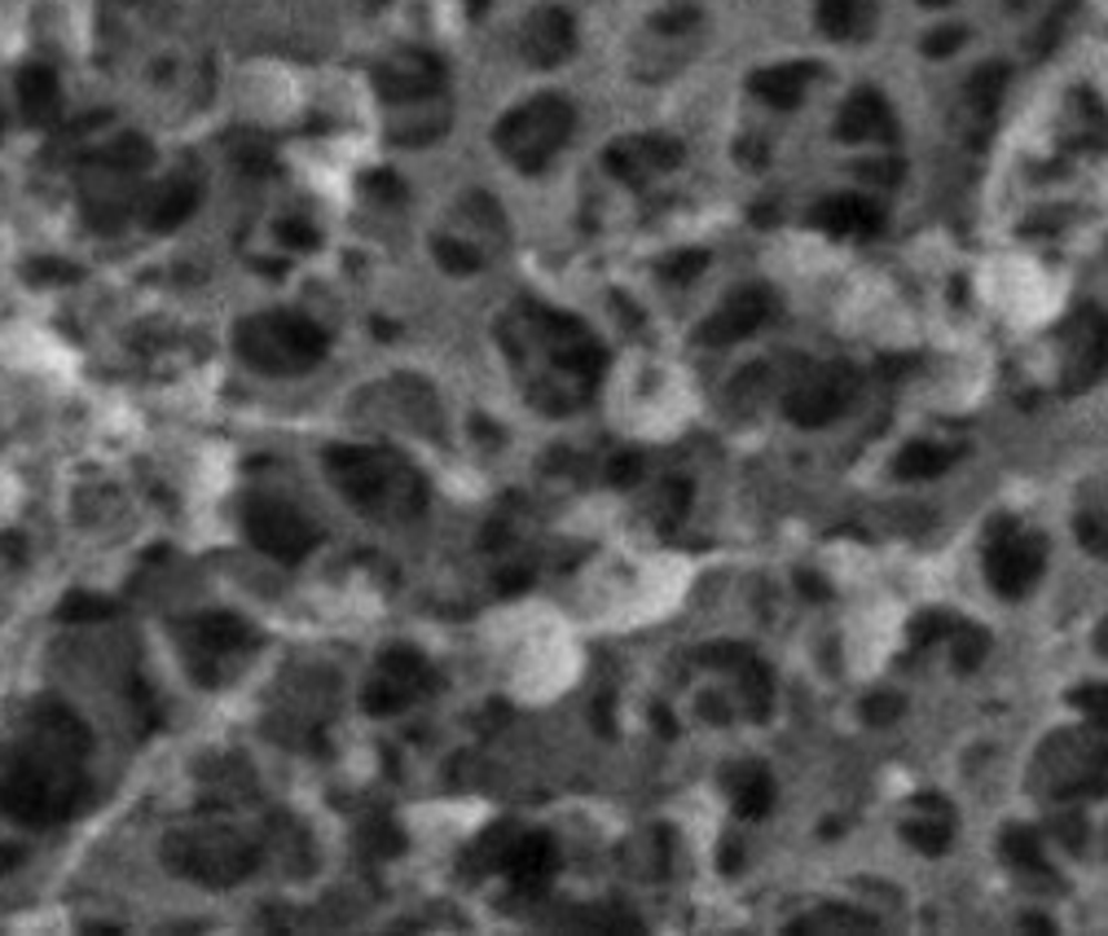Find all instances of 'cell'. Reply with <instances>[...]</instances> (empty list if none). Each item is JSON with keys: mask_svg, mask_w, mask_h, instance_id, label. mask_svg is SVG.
Here are the masks:
<instances>
[{"mask_svg": "<svg viewBox=\"0 0 1108 936\" xmlns=\"http://www.w3.org/2000/svg\"><path fill=\"white\" fill-rule=\"evenodd\" d=\"M651 721H655V730H664V734H678V725H673V716H669L664 708H655V712H651Z\"/></svg>", "mask_w": 1108, "mask_h": 936, "instance_id": "bcb514c9", "label": "cell"}, {"mask_svg": "<svg viewBox=\"0 0 1108 936\" xmlns=\"http://www.w3.org/2000/svg\"><path fill=\"white\" fill-rule=\"evenodd\" d=\"M1003 89H1007V67H998V62H989L982 67L973 80H968V98L982 106L985 115L998 106V98H1003Z\"/></svg>", "mask_w": 1108, "mask_h": 936, "instance_id": "484cf974", "label": "cell"}, {"mask_svg": "<svg viewBox=\"0 0 1108 936\" xmlns=\"http://www.w3.org/2000/svg\"><path fill=\"white\" fill-rule=\"evenodd\" d=\"M902 835H906L919 853H933V857L951 848V826H946V822H906Z\"/></svg>", "mask_w": 1108, "mask_h": 936, "instance_id": "83f0119b", "label": "cell"}, {"mask_svg": "<svg viewBox=\"0 0 1108 936\" xmlns=\"http://www.w3.org/2000/svg\"><path fill=\"white\" fill-rule=\"evenodd\" d=\"M190 638H194V647L199 651H207V655H230V651H243V647H255V629L238 620V615H199L194 624H190Z\"/></svg>", "mask_w": 1108, "mask_h": 936, "instance_id": "d6986e66", "label": "cell"}, {"mask_svg": "<svg viewBox=\"0 0 1108 936\" xmlns=\"http://www.w3.org/2000/svg\"><path fill=\"white\" fill-rule=\"evenodd\" d=\"M814 225H823L827 234H875L884 225V212L871 203V199H858V194H836V199H823L814 207Z\"/></svg>", "mask_w": 1108, "mask_h": 936, "instance_id": "e0dca14e", "label": "cell"}, {"mask_svg": "<svg viewBox=\"0 0 1108 936\" xmlns=\"http://www.w3.org/2000/svg\"><path fill=\"white\" fill-rule=\"evenodd\" d=\"M18 98H22V111L31 123H49L62 106V89H58V75L44 71V67H27L18 75Z\"/></svg>", "mask_w": 1108, "mask_h": 936, "instance_id": "44dd1931", "label": "cell"}, {"mask_svg": "<svg viewBox=\"0 0 1108 936\" xmlns=\"http://www.w3.org/2000/svg\"><path fill=\"white\" fill-rule=\"evenodd\" d=\"M638 475H642V462H638V454H616L612 484H638Z\"/></svg>", "mask_w": 1108, "mask_h": 936, "instance_id": "f35d334b", "label": "cell"}, {"mask_svg": "<svg viewBox=\"0 0 1108 936\" xmlns=\"http://www.w3.org/2000/svg\"><path fill=\"white\" fill-rule=\"evenodd\" d=\"M951 467V454L942 449V445H906L902 454H897V462L893 470L902 475V479H933V475H942V470Z\"/></svg>", "mask_w": 1108, "mask_h": 936, "instance_id": "cb8c5ba5", "label": "cell"}, {"mask_svg": "<svg viewBox=\"0 0 1108 936\" xmlns=\"http://www.w3.org/2000/svg\"><path fill=\"white\" fill-rule=\"evenodd\" d=\"M331 479L339 484V492L366 510V515H418L427 501V488L405 462H396L392 454H374V449H335L326 458Z\"/></svg>", "mask_w": 1108, "mask_h": 936, "instance_id": "7a4b0ae2", "label": "cell"}, {"mask_svg": "<svg viewBox=\"0 0 1108 936\" xmlns=\"http://www.w3.org/2000/svg\"><path fill=\"white\" fill-rule=\"evenodd\" d=\"M700 660H704V664H726V669L739 664V669H743V664L752 660V651H748V647H731V642H722V647H704V651H700Z\"/></svg>", "mask_w": 1108, "mask_h": 936, "instance_id": "8d00e7d4", "label": "cell"}, {"mask_svg": "<svg viewBox=\"0 0 1108 936\" xmlns=\"http://www.w3.org/2000/svg\"><path fill=\"white\" fill-rule=\"evenodd\" d=\"M1074 703H1078L1091 721L1108 725V686H1082V691H1074Z\"/></svg>", "mask_w": 1108, "mask_h": 936, "instance_id": "836d02e7", "label": "cell"}, {"mask_svg": "<svg viewBox=\"0 0 1108 936\" xmlns=\"http://www.w3.org/2000/svg\"><path fill=\"white\" fill-rule=\"evenodd\" d=\"M946 624H951L946 615H924V620L915 624V642H933V638H937V633H942Z\"/></svg>", "mask_w": 1108, "mask_h": 936, "instance_id": "7bdbcfd3", "label": "cell"}, {"mask_svg": "<svg viewBox=\"0 0 1108 936\" xmlns=\"http://www.w3.org/2000/svg\"><path fill=\"white\" fill-rule=\"evenodd\" d=\"M739 682H743V700H748V712L761 721L765 712H770V673L756 664V660H748L743 669H739Z\"/></svg>", "mask_w": 1108, "mask_h": 936, "instance_id": "4316f807", "label": "cell"}, {"mask_svg": "<svg viewBox=\"0 0 1108 936\" xmlns=\"http://www.w3.org/2000/svg\"><path fill=\"white\" fill-rule=\"evenodd\" d=\"M722 703H726L722 695H704V700H700V712H704L713 725H726V721H731V708H722Z\"/></svg>", "mask_w": 1108, "mask_h": 936, "instance_id": "60d3db41", "label": "cell"}, {"mask_svg": "<svg viewBox=\"0 0 1108 936\" xmlns=\"http://www.w3.org/2000/svg\"><path fill=\"white\" fill-rule=\"evenodd\" d=\"M234 348L246 365L264 374H304L326 356V335L308 317L264 313V317H246L234 330Z\"/></svg>", "mask_w": 1108, "mask_h": 936, "instance_id": "3957f363", "label": "cell"}, {"mask_svg": "<svg viewBox=\"0 0 1108 936\" xmlns=\"http://www.w3.org/2000/svg\"><path fill=\"white\" fill-rule=\"evenodd\" d=\"M678 163H682V145L669 141V136H638V141H629V145H612V150H608V167H612L620 181H629V185H638L647 167L669 172V167H678Z\"/></svg>", "mask_w": 1108, "mask_h": 936, "instance_id": "9a60e30c", "label": "cell"}, {"mask_svg": "<svg viewBox=\"0 0 1108 936\" xmlns=\"http://www.w3.org/2000/svg\"><path fill=\"white\" fill-rule=\"evenodd\" d=\"M485 4H489V0H467V9H471V13H480Z\"/></svg>", "mask_w": 1108, "mask_h": 936, "instance_id": "681fc988", "label": "cell"}, {"mask_svg": "<svg viewBox=\"0 0 1108 936\" xmlns=\"http://www.w3.org/2000/svg\"><path fill=\"white\" fill-rule=\"evenodd\" d=\"M951 647H955V664L959 669H977L989 638H985V629H959V633H951Z\"/></svg>", "mask_w": 1108, "mask_h": 936, "instance_id": "f1b7e54d", "label": "cell"}, {"mask_svg": "<svg viewBox=\"0 0 1108 936\" xmlns=\"http://www.w3.org/2000/svg\"><path fill=\"white\" fill-rule=\"evenodd\" d=\"M89 752V730L62 703H44L31 716L27 739L0 770V805L27 826H49L75 814L84 796L80 756Z\"/></svg>", "mask_w": 1108, "mask_h": 936, "instance_id": "6da1fadb", "label": "cell"}, {"mask_svg": "<svg viewBox=\"0 0 1108 936\" xmlns=\"http://www.w3.org/2000/svg\"><path fill=\"white\" fill-rule=\"evenodd\" d=\"M18 862H22V853H18V848H0V875H4L9 866H18Z\"/></svg>", "mask_w": 1108, "mask_h": 936, "instance_id": "c3c4849f", "label": "cell"}, {"mask_svg": "<svg viewBox=\"0 0 1108 936\" xmlns=\"http://www.w3.org/2000/svg\"><path fill=\"white\" fill-rule=\"evenodd\" d=\"M418 686H431L427 660H423L418 651H409V647H396V651H387V655L378 660V678L369 682L366 708L369 712H396V708L409 703V695H414Z\"/></svg>", "mask_w": 1108, "mask_h": 936, "instance_id": "30bf717a", "label": "cell"}, {"mask_svg": "<svg viewBox=\"0 0 1108 936\" xmlns=\"http://www.w3.org/2000/svg\"><path fill=\"white\" fill-rule=\"evenodd\" d=\"M111 611H115V607L102 602V598H93V593H71V598L58 607L62 620H106Z\"/></svg>", "mask_w": 1108, "mask_h": 936, "instance_id": "f546056e", "label": "cell"}, {"mask_svg": "<svg viewBox=\"0 0 1108 936\" xmlns=\"http://www.w3.org/2000/svg\"><path fill=\"white\" fill-rule=\"evenodd\" d=\"M866 176H875L880 185H893V181L902 176V163H897V159H888V163H866Z\"/></svg>", "mask_w": 1108, "mask_h": 936, "instance_id": "b9f144b4", "label": "cell"}, {"mask_svg": "<svg viewBox=\"0 0 1108 936\" xmlns=\"http://www.w3.org/2000/svg\"><path fill=\"white\" fill-rule=\"evenodd\" d=\"M862 712H866V721H871V725H888V721H897V716H902V700H897V695H871Z\"/></svg>", "mask_w": 1108, "mask_h": 936, "instance_id": "d590c367", "label": "cell"}, {"mask_svg": "<svg viewBox=\"0 0 1108 936\" xmlns=\"http://www.w3.org/2000/svg\"><path fill=\"white\" fill-rule=\"evenodd\" d=\"M1078 541L1091 550V555H1108V523H1096V519H1078Z\"/></svg>", "mask_w": 1108, "mask_h": 936, "instance_id": "74e56055", "label": "cell"}, {"mask_svg": "<svg viewBox=\"0 0 1108 936\" xmlns=\"http://www.w3.org/2000/svg\"><path fill=\"white\" fill-rule=\"evenodd\" d=\"M577 44V27L563 9H537L519 35V53L532 62V67H555L572 53Z\"/></svg>", "mask_w": 1108, "mask_h": 936, "instance_id": "4fadbf2b", "label": "cell"}, {"mask_svg": "<svg viewBox=\"0 0 1108 936\" xmlns=\"http://www.w3.org/2000/svg\"><path fill=\"white\" fill-rule=\"evenodd\" d=\"M555 866H559V848L550 844V835H519L515 831V840L501 857V871L510 875V884L519 893H541L546 879L555 875Z\"/></svg>", "mask_w": 1108, "mask_h": 936, "instance_id": "5bb4252c", "label": "cell"}, {"mask_svg": "<svg viewBox=\"0 0 1108 936\" xmlns=\"http://www.w3.org/2000/svg\"><path fill=\"white\" fill-rule=\"evenodd\" d=\"M854 391H858V374H854L845 360H841V365H819V369H810V374L787 391L783 409H787V418H792L796 427H823V423H832L836 414L850 409Z\"/></svg>", "mask_w": 1108, "mask_h": 936, "instance_id": "5b68a950", "label": "cell"}, {"mask_svg": "<svg viewBox=\"0 0 1108 936\" xmlns=\"http://www.w3.org/2000/svg\"><path fill=\"white\" fill-rule=\"evenodd\" d=\"M167 862L185 875H194L199 884H234L255 866V848L238 840V835H203V840H172L167 844Z\"/></svg>", "mask_w": 1108, "mask_h": 936, "instance_id": "52a82bcc", "label": "cell"}, {"mask_svg": "<svg viewBox=\"0 0 1108 936\" xmlns=\"http://www.w3.org/2000/svg\"><path fill=\"white\" fill-rule=\"evenodd\" d=\"M814 71H819V67H810V62H801V67H765V71H756V75L748 80V89H752L761 102H770V106H779V111H792V106L805 98V84L814 80Z\"/></svg>", "mask_w": 1108, "mask_h": 936, "instance_id": "ac0fdd59", "label": "cell"}, {"mask_svg": "<svg viewBox=\"0 0 1108 936\" xmlns=\"http://www.w3.org/2000/svg\"><path fill=\"white\" fill-rule=\"evenodd\" d=\"M572 132V106L563 98H537L497 123V150L519 172H541Z\"/></svg>", "mask_w": 1108, "mask_h": 936, "instance_id": "277c9868", "label": "cell"}, {"mask_svg": "<svg viewBox=\"0 0 1108 936\" xmlns=\"http://www.w3.org/2000/svg\"><path fill=\"white\" fill-rule=\"evenodd\" d=\"M194 203H199V190H194L190 181H176V185H167V190L150 203V225H154V230H176V225L194 212Z\"/></svg>", "mask_w": 1108, "mask_h": 936, "instance_id": "603a6c76", "label": "cell"}, {"mask_svg": "<svg viewBox=\"0 0 1108 936\" xmlns=\"http://www.w3.org/2000/svg\"><path fill=\"white\" fill-rule=\"evenodd\" d=\"M819 27L832 40H862L875 27L871 0H819Z\"/></svg>", "mask_w": 1108, "mask_h": 936, "instance_id": "ffe728a7", "label": "cell"}, {"mask_svg": "<svg viewBox=\"0 0 1108 936\" xmlns=\"http://www.w3.org/2000/svg\"><path fill=\"white\" fill-rule=\"evenodd\" d=\"M1003 857L1012 862V866H1020V871H1047L1043 866V848H1038V835L1029 831V826H1016V831H1007L1003 835Z\"/></svg>", "mask_w": 1108, "mask_h": 936, "instance_id": "d4e9b609", "label": "cell"}, {"mask_svg": "<svg viewBox=\"0 0 1108 936\" xmlns=\"http://www.w3.org/2000/svg\"><path fill=\"white\" fill-rule=\"evenodd\" d=\"M919 4H928V9H937V4H951V0H919Z\"/></svg>", "mask_w": 1108, "mask_h": 936, "instance_id": "f907efd6", "label": "cell"}, {"mask_svg": "<svg viewBox=\"0 0 1108 936\" xmlns=\"http://www.w3.org/2000/svg\"><path fill=\"white\" fill-rule=\"evenodd\" d=\"M731 848H722V871H735L739 866V848H735V840H726Z\"/></svg>", "mask_w": 1108, "mask_h": 936, "instance_id": "7dc6e473", "label": "cell"}, {"mask_svg": "<svg viewBox=\"0 0 1108 936\" xmlns=\"http://www.w3.org/2000/svg\"><path fill=\"white\" fill-rule=\"evenodd\" d=\"M1069 360H1065V391H1087L1108 365V317L1100 308H1078L1069 322Z\"/></svg>", "mask_w": 1108, "mask_h": 936, "instance_id": "9c48e42d", "label": "cell"}, {"mask_svg": "<svg viewBox=\"0 0 1108 936\" xmlns=\"http://www.w3.org/2000/svg\"><path fill=\"white\" fill-rule=\"evenodd\" d=\"M959 44H964V27H942V31H928L924 53H928V58H951Z\"/></svg>", "mask_w": 1108, "mask_h": 936, "instance_id": "d6a6232c", "label": "cell"}, {"mask_svg": "<svg viewBox=\"0 0 1108 936\" xmlns=\"http://www.w3.org/2000/svg\"><path fill=\"white\" fill-rule=\"evenodd\" d=\"M374 89L387 98V102H423L431 93L445 89V75H440V62L427 58V53H400L392 62H383L374 71Z\"/></svg>", "mask_w": 1108, "mask_h": 936, "instance_id": "7c38bea8", "label": "cell"}, {"mask_svg": "<svg viewBox=\"0 0 1108 936\" xmlns=\"http://www.w3.org/2000/svg\"><path fill=\"white\" fill-rule=\"evenodd\" d=\"M770 322V295L765 291H756V286H748V291H735L704 326H700V344H709V348H731L739 339H748V335H756L761 326Z\"/></svg>", "mask_w": 1108, "mask_h": 936, "instance_id": "8fae6325", "label": "cell"}, {"mask_svg": "<svg viewBox=\"0 0 1108 936\" xmlns=\"http://www.w3.org/2000/svg\"><path fill=\"white\" fill-rule=\"evenodd\" d=\"M704 264H709L704 251H687V255H673V260L664 264V277H669V282H687V277H695Z\"/></svg>", "mask_w": 1108, "mask_h": 936, "instance_id": "e575fe53", "label": "cell"}, {"mask_svg": "<svg viewBox=\"0 0 1108 936\" xmlns=\"http://www.w3.org/2000/svg\"><path fill=\"white\" fill-rule=\"evenodd\" d=\"M277 234L286 237V242H291V246H295V251H304V246H313V242H317V234H313V230H308V225H295V221H286V225H277Z\"/></svg>", "mask_w": 1108, "mask_h": 936, "instance_id": "ab89813d", "label": "cell"}, {"mask_svg": "<svg viewBox=\"0 0 1108 936\" xmlns=\"http://www.w3.org/2000/svg\"><path fill=\"white\" fill-rule=\"evenodd\" d=\"M1043 559H1047V546L1038 537L1016 532V523L1012 528L998 523V532L985 546V577L1003 598H1020L1043 577Z\"/></svg>", "mask_w": 1108, "mask_h": 936, "instance_id": "8992f818", "label": "cell"}, {"mask_svg": "<svg viewBox=\"0 0 1108 936\" xmlns=\"http://www.w3.org/2000/svg\"><path fill=\"white\" fill-rule=\"evenodd\" d=\"M243 519H246V537H251L264 555H273V559H282V563H299V559L313 550V541H317L313 523L299 519V515H295L291 506H282V501H251Z\"/></svg>", "mask_w": 1108, "mask_h": 936, "instance_id": "ba28073f", "label": "cell"}, {"mask_svg": "<svg viewBox=\"0 0 1108 936\" xmlns=\"http://www.w3.org/2000/svg\"><path fill=\"white\" fill-rule=\"evenodd\" d=\"M687 506H691V488H687V484H669V488L660 492L655 515H660V523H678V519L687 515Z\"/></svg>", "mask_w": 1108, "mask_h": 936, "instance_id": "4dcf8cb0", "label": "cell"}, {"mask_svg": "<svg viewBox=\"0 0 1108 936\" xmlns=\"http://www.w3.org/2000/svg\"><path fill=\"white\" fill-rule=\"evenodd\" d=\"M695 22V9H682V13H664V18H655V27L660 31H678V27H691Z\"/></svg>", "mask_w": 1108, "mask_h": 936, "instance_id": "f6af8a7d", "label": "cell"}, {"mask_svg": "<svg viewBox=\"0 0 1108 936\" xmlns=\"http://www.w3.org/2000/svg\"><path fill=\"white\" fill-rule=\"evenodd\" d=\"M436 255H440V264H445L449 273H476V268H480V255L467 251L462 242H440Z\"/></svg>", "mask_w": 1108, "mask_h": 936, "instance_id": "1f68e13d", "label": "cell"}, {"mask_svg": "<svg viewBox=\"0 0 1108 936\" xmlns=\"http://www.w3.org/2000/svg\"><path fill=\"white\" fill-rule=\"evenodd\" d=\"M726 783H731L739 818H765V814H770V805H774V783H770V774H765L761 765H739V770H731Z\"/></svg>", "mask_w": 1108, "mask_h": 936, "instance_id": "7402d4cb", "label": "cell"}, {"mask_svg": "<svg viewBox=\"0 0 1108 936\" xmlns=\"http://www.w3.org/2000/svg\"><path fill=\"white\" fill-rule=\"evenodd\" d=\"M796 589H805V593H810V598H814V602H823V598H832V589L823 586V581H819V577H810V572H801V577H796Z\"/></svg>", "mask_w": 1108, "mask_h": 936, "instance_id": "ee69618b", "label": "cell"}, {"mask_svg": "<svg viewBox=\"0 0 1108 936\" xmlns=\"http://www.w3.org/2000/svg\"><path fill=\"white\" fill-rule=\"evenodd\" d=\"M836 136L850 141V145H858V141H888L893 136V119H888L884 98L871 93V89L854 93L841 106V115H836Z\"/></svg>", "mask_w": 1108, "mask_h": 936, "instance_id": "2e32d148", "label": "cell"}]
</instances>
